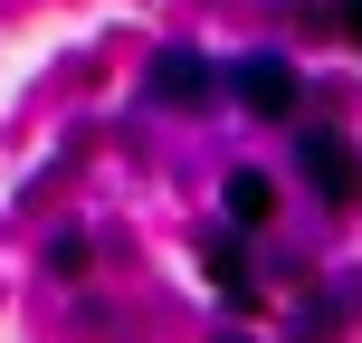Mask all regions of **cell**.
<instances>
[{
  "label": "cell",
  "mask_w": 362,
  "mask_h": 343,
  "mask_svg": "<svg viewBox=\"0 0 362 343\" xmlns=\"http://www.w3.org/2000/svg\"><path fill=\"white\" fill-rule=\"evenodd\" d=\"M229 86L248 95L257 115H286V105H296V67H286V57H238V67H229Z\"/></svg>",
  "instance_id": "cell-1"
},
{
  "label": "cell",
  "mask_w": 362,
  "mask_h": 343,
  "mask_svg": "<svg viewBox=\"0 0 362 343\" xmlns=\"http://www.w3.org/2000/svg\"><path fill=\"white\" fill-rule=\"evenodd\" d=\"M305 172H315L325 200H353V153H344V134H305Z\"/></svg>",
  "instance_id": "cell-2"
},
{
  "label": "cell",
  "mask_w": 362,
  "mask_h": 343,
  "mask_svg": "<svg viewBox=\"0 0 362 343\" xmlns=\"http://www.w3.org/2000/svg\"><path fill=\"white\" fill-rule=\"evenodd\" d=\"M153 95H210V67H200L191 48H163L153 57Z\"/></svg>",
  "instance_id": "cell-3"
},
{
  "label": "cell",
  "mask_w": 362,
  "mask_h": 343,
  "mask_svg": "<svg viewBox=\"0 0 362 343\" xmlns=\"http://www.w3.org/2000/svg\"><path fill=\"white\" fill-rule=\"evenodd\" d=\"M229 219H267V181L257 172H229Z\"/></svg>",
  "instance_id": "cell-4"
}]
</instances>
